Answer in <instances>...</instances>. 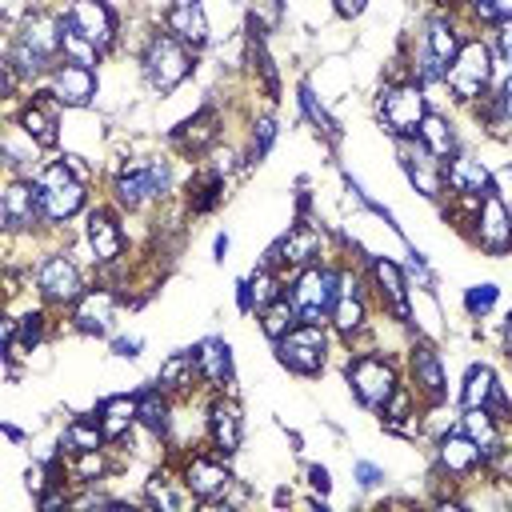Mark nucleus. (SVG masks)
<instances>
[{
	"instance_id": "obj_1",
	"label": "nucleus",
	"mask_w": 512,
	"mask_h": 512,
	"mask_svg": "<svg viewBox=\"0 0 512 512\" xmlns=\"http://www.w3.org/2000/svg\"><path fill=\"white\" fill-rule=\"evenodd\" d=\"M56 52H60V20H52L44 12H32L20 24V32H16L12 48H8V64L16 72H24V76H36V72H44L52 64Z\"/></svg>"
},
{
	"instance_id": "obj_2",
	"label": "nucleus",
	"mask_w": 512,
	"mask_h": 512,
	"mask_svg": "<svg viewBox=\"0 0 512 512\" xmlns=\"http://www.w3.org/2000/svg\"><path fill=\"white\" fill-rule=\"evenodd\" d=\"M336 284H340V276L328 272V268H320V264H308L300 272V280L292 288V304H296V312H300L304 324L332 320V304H336V292H340Z\"/></svg>"
},
{
	"instance_id": "obj_3",
	"label": "nucleus",
	"mask_w": 512,
	"mask_h": 512,
	"mask_svg": "<svg viewBox=\"0 0 512 512\" xmlns=\"http://www.w3.org/2000/svg\"><path fill=\"white\" fill-rule=\"evenodd\" d=\"M188 68H192V56L176 36H152L144 52V76L156 92H172L188 76Z\"/></svg>"
},
{
	"instance_id": "obj_4",
	"label": "nucleus",
	"mask_w": 512,
	"mask_h": 512,
	"mask_svg": "<svg viewBox=\"0 0 512 512\" xmlns=\"http://www.w3.org/2000/svg\"><path fill=\"white\" fill-rule=\"evenodd\" d=\"M448 88L460 96V100H476V96H484V88H488V80H492V56H488V48L480 44V40H468V44H460V52H456V60L448 64Z\"/></svg>"
},
{
	"instance_id": "obj_5",
	"label": "nucleus",
	"mask_w": 512,
	"mask_h": 512,
	"mask_svg": "<svg viewBox=\"0 0 512 512\" xmlns=\"http://www.w3.org/2000/svg\"><path fill=\"white\" fill-rule=\"evenodd\" d=\"M276 352H280V364H288L292 372L300 376H312L324 368V352H328V340L320 332V324H296L292 332H284L276 340Z\"/></svg>"
},
{
	"instance_id": "obj_6",
	"label": "nucleus",
	"mask_w": 512,
	"mask_h": 512,
	"mask_svg": "<svg viewBox=\"0 0 512 512\" xmlns=\"http://www.w3.org/2000/svg\"><path fill=\"white\" fill-rule=\"evenodd\" d=\"M40 196H44V220H68L84 204V184L68 164H48L40 176Z\"/></svg>"
},
{
	"instance_id": "obj_7",
	"label": "nucleus",
	"mask_w": 512,
	"mask_h": 512,
	"mask_svg": "<svg viewBox=\"0 0 512 512\" xmlns=\"http://www.w3.org/2000/svg\"><path fill=\"white\" fill-rule=\"evenodd\" d=\"M348 380L356 388V396L368 404V408H384L396 392V376H392V364L384 356H356L348 364Z\"/></svg>"
},
{
	"instance_id": "obj_8",
	"label": "nucleus",
	"mask_w": 512,
	"mask_h": 512,
	"mask_svg": "<svg viewBox=\"0 0 512 512\" xmlns=\"http://www.w3.org/2000/svg\"><path fill=\"white\" fill-rule=\"evenodd\" d=\"M380 112H384V124L396 136H412L420 128V120L428 116L424 88L420 84H396V88H388L384 100H380Z\"/></svg>"
},
{
	"instance_id": "obj_9",
	"label": "nucleus",
	"mask_w": 512,
	"mask_h": 512,
	"mask_svg": "<svg viewBox=\"0 0 512 512\" xmlns=\"http://www.w3.org/2000/svg\"><path fill=\"white\" fill-rule=\"evenodd\" d=\"M164 188H168V164L164 160H148V164L128 168V172L116 176V200L124 208H140L144 200L160 196Z\"/></svg>"
},
{
	"instance_id": "obj_10",
	"label": "nucleus",
	"mask_w": 512,
	"mask_h": 512,
	"mask_svg": "<svg viewBox=\"0 0 512 512\" xmlns=\"http://www.w3.org/2000/svg\"><path fill=\"white\" fill-rule=\"evenodd\" d=\"M76 32H84L96 48H108L112 44V32H116V16L104 0H72L68 4V16H64Z\"/></svg>"
},
{
	"instance_id": "obj_11",
	"label": "nucleus",
	"mask_w": 512,
	"mask_h": 512,
	"mask_svg": "<svg viewBox=\"0 0 512 512\" xmlns=\"http://www.w3.org/2000/svg\"><path fill=\"white\" fill-rule=\"evenodd\" d=\"M476 240H480V248H488L492 256H504L508 248H512V216H508V208L488 192L484 196V204H480V216H476Z\"/></svg>"
},
{
	"instance_id": "obj_12",
	"label": "nucleus",
	"mask_w": 512,
	"mask_h": 512,
	"mask_svg": "<svg viewBox=\"0 0 512 512\" xmlns=\"http://www.w3.org/2000/svg\"><path fill=\"white\" fill-rule=\"evenodd\" d=\"M40 216H44V196H40V184L12 180V184L4 188V224H8L12 232H20V228H32Z\"/></svg>"
},
{
	"instance_id": "obj_13",
	"label": "nucleus",
	"mask_w": 512,
	"mask_h": 512,
	"mask_svg": "<svg viewBox=\"0 0 512 512\" xmlns=\"http://www.w3.org/2000/svg\"><path fill=\"white\" fill-rule=\"evenodd\" d=\"M52 96H56L60 104H68V108H84V104L96 96V76H92V68L64 60V64L52 72Z\"/></svg>"
},
{
	"instance_id": "obj_14",
	"label": "nucleus",
	"mask_w": 512,
	"mask_h": 512,
	"mask_svg": "<svg viewBox=\"0 0 512 512\" xmlns=\"http://www.w3.org/2000/svg\"><path fill=\"white\" fill-rule=\"evenodd\" d=\"M40 292L56 304L64 300H80V272L68 256H48L44 268H40Z\"/></svg>"
},
{
	"instance_id": "obj_15",
	"label": "nucleus",
	"mask_w": 512,
	"mask_h": 512,
	"mask_svg": "<svg viewBox=\"0 0 512 512\" xmlns=\"http://www.w3.org/2000/svg\"><path fill=\"white\" fill-rule=\"evenodd\" d=\"M112 312H116L112 292L96 288V292H84V296L76 300L72 320H76V328H80V332H108V328H112Z\"/></svg>"
},
{
	"instance_id": "obj_16",
	"label": "nucleus",
	"mask_w": 512,
	"mask_h": 512,
	"mask_svg": "<svg viewBox=\"0 0 512 512\" xmlns=\"http://www.w3.org/2000/svg\"><path fill=\"white\" fill-rule=\"evenodd\" d=\"M168 32H176L192 48L204 44L208 40V20H204L200 0H172V8H168Z\"/></svg>"
},
{
	"instance_id": "obj_17",
	"label": "nucleus",
	"mask_w": 512,
	"mask_h": 512,
	"mask_svg": "<svg viewBox=\"0 0 512 512\" xmlns=\"http://www.w3.org/2000/svg\"><path fill=\"white\" fill-rule=\"evenodd\" d=\"M444 180H448L460 196H488V192H492L488 168H484L480 160H472V156H456V160L444 168Z\"/></svg>"
},
{
	"instance_id": "obj_18",
	"label": "nucleus",
	"mask_w": 512,
	"mask_h": 512,
	"mask_svg": "<svg viewBox=\"0 0 512 512\" xmlns=\"http://www.w3.org/2000/svg\"><path fill=\"white\" fill-rule=\"evenodd\" d=\"M480 460H484V452H480V444H476L468 432H456V436H444V440H440V464H444L448 472L464 476V472H472Z\"/></svg>"
},
{
	"instance_id": "obj_19",
	"label": "nucleus",
	"mask_w": 512,
	"mask_h": 512,
	"mask_svg": "<svg viewBox=\"0 0 512 512\" xmlns=\"http://www.w3.org/2000/svg\"><path fill=\"white\" fill-rule=\"evenodd\" d=\"M88 244H92V256L100 264H112L120 256V228L112 224V216H104V212L88 216Z\"/></svg>"
},
{
	"instance_id": "obj_20",
	"label": "nucleus",
	"mask_w": 512,
	"mask_h": 512,
	"mask_svg": "<svg viewBox=\"0 0 512 512\" xmlns=\"http://www.w3.org/2000/svg\"><path fill=\"white\" fill-rule=\"evenodd\" d=\"M400 156H404V168H408V176H412V184L424 192V196H440V180H444V172H436L432 168V152L428 148H400Z\"/></svg>"
},
{
	"instance_id": "obj_21",
	"label": "nucleus",
	"mask_w": 512,
	"mask_h": 512,
	"mask_svg": "<svg viewBox=\"0 0 512 512\" xmlns=\"http://www.w3.org/2000/svg\"><path fill=\"white\" fill-rule=\"evenodd\" d=\"M232 484V476L212 464V460H192L188 464V488L200 496V500H212V496H224V488Z\"/></svg>"
},
{
	"instance_id": "obj_22",
	"label": "nucleus",
	"mask_w": 512,
	"mask_h": 512,
	"mask_svg": "<svg viewBox=\"0 0 512 512\" xmlns=\"http://www.w3.org/2000/svg\"><path fill=\"white\" fill-rule=\"evenodd\" d=\"M372 272H376V284H380V292H384L392 316H396V320H408V296H404V276H400V268H396L392 260H376Z\"/></svg>"
},
{
	"instance_id": "obj_23",
	"label": "nucleus",
	"mask_w": 512,
	"mask_h": 512,
	"mask_svg": "<svg viewBox=\"0 0 512 512\" xmlns=\"http://www.w3.org/2000/svg\"><path fill=\"white\" fill-rule=\"evenodd\" d=\"M316 252H320V236L312 232V228H292L284 240H280V248H276V260H284V264H312L316 260Z\"/></svg>"
},
{
	"instance_id": "obj_24",
	"label": "nucleus",
	"mask_w": 512,
	"mask_h": 512,
	"mask_svg": "<svg viewBox=\"0 0 512 512\" xmlns=\"http://www.w3.org/2000/svg\"><path fill=\"white\" fill-rule=\"evenodd\" d=\"M20 124H24V136H28V140H36V144H56V112H52L48 100H32V104L24 108V116H20Z\"/></svg>"
},
{
	"instance_id": "obj_25",
	"label": "nucleus",
	"mask_w": 512,
	"mask_h": 512,
	"mask_svg": "<svg viewBox=\"0 0 512 512\" xmlns=\"http://www.w3.org/2000/svg\"><path fill=\"white\" fill-rule=\"evenodd\" d=\"M412 380L420 384L424 396H432V400L444 396V372H440V360H436L432 348H416L412 352Z\"/></svg>"
},
{
	"instance_id": "obj_26",
	"label": "nucleus",
	"mask_w": 512,
	"mask_h": 512,
	"mask_svg": "<svg viewBox=\"0 0 512 512\" xmlns=\"http://www.w3.org/2000/svg\"><path fill=\"white\" fill-rule=\"evenodd\" d=\"M136 416H140V412H136V400H128V396H108V400L100 404V428H104L108 440L124 436Z\"/></svg>"
},
{
	"instance_id": "obj_27",
	"label": "nucleus",
	"mask_w": 512,
	"mask_h": 512,
	"mask_svg": "<svg viewBox=\"0 0 512 512\" xmlns=\"http://www.w3.org/2000/svg\"><path fill=\"white\" fill-rule=\"evenodd\" d=\"M220 120H216V112L212 108H204V112H196L188 124H180V132H176V140L184 144V148H192V152H204L212 140H216V128Z\"/></svg>"
},
{
	"instance_id": "obj_28",
	"label": "nucleus",
	"mask_w": 512,
	"mask_h": 512,
	"mask_svg": "<svg viewBox=\"0 0 512 512\" xmlns=\"http://www.w3.org/2000/svg\"><path fill=\"white\" fill-rule=\"evenodd\" d=\"M196 364H200V372H204L212 384H224V380L232 376V352H228L224 340H204L200 352H196Z\"/></svg>"
},
{
	"instance_id": "obj_29",
	"label": "nucleus",
	"mask_w": 512,
	"mask_h": 512,
	"mask_svg": "<svg viewBox=\"0 0 512 512\" xmlns=\"http://www.w3.org/2000/svg\"><path fill=\"white\" fill-rule=\"evenodd\" d=\"M420 140H424V148L432 152V156H452V148H456V136H452V124L444 120V116H436V112H428L424 120H420Z\"/></svg>"
},
{
	"instance_id": "obj_30",
	"label": "nucleus",
	"mask_w": 512,
	"mask_h": 512,
	"mask_svg": "<svg viewBox=\"0 0 512 512\" xmlns=\"http://www.w3.org/2000/svg\"><path fill=\"white\" fill-rule=\"evenodd\" d=\"M60 52H64V60L84 64V68H92V64H96V56H100V48H96L84 32H76L68 20H60Z\"/></svg>"
},
{
	"instance_id": "obj_31",
	"label": "nucleus",
	"mask_w": 512,
	"mask_h": 512,
	"mask_svg": "<svg viewBox=\"0 0 512 512\" xmlns=\"http://www.w3.org/2000/svg\"><path fill=\"white\" fill-rule=\"evenodd\" d=\"M492 396H496V376H492V368L476 364V368L468 372V380H464L460 400H464V408H488Z\"/></svg>"
},
{
	"instance_id": "obj_32",
	"label": "nucleus",
	"mask_w": 512,
	"mask_h": 512,
	"mask_svg": "<svg viewBox=\"0 0 512 512\" xmlns=\"http://www.w3.org/2000/svg\"><path fill=\"white\" fill-rule=\"evenodd\" d=\"M212 440L224 452L240 448V412H236V404H216L212 408Z\"/></svg>"
},
{
	"instance_id": "obj_33",
	"label": "nucleus",
	"mask_w": 512,
	"mask_h": 512,
	"mask_svg": "<svg viewBox=\"0 0 512 512\" xmlns=\"http://www.w3.org/2000/svg\"><path fill=\"white\" fill-rule=\"evenodd\" d=\"M428 52H432L444 68H448V64L456 60V52H460V36H456V28H452L448 20H440V16L428 24Z\"/></svg>"
},
{
	"instance_id": "obj_34",
	"label": "nucleus",
	"mask_w": 512,
	"mask_h": 512,
	"mask_svg": "<svg viewBox=\"0 0 512 512\" xmlns=\"http://www.w3.org/2000/svg\"><path fill=\"white\" fill-rule=\"evenodd\" d=\"M464 432H468V436L480 444L484 460L496 452V424H492L488 408H468V416H464Z\"/></svg>"
},
{
	"instance_id": "obj_35",
	"label": "nucleus",
	"mask_w": 512,
	"mask_h": 512,
	"mask_svg": "<svg viewBox=\"0 0 512 512\" xmlns=\"http://www.w3.org/2000/svg\"><path fill=\"white\" fill-rule=\"evenodd\" d=\"M296 320H300V312H296V304H288L284 296H280V300H272V304L264 308V332H268L272 340H280L284 332H292V328H296Z\"/></svg>"
},
{
	"instance_id": "obj_36",
	"label": "nucleus",
	"mask_w": 512,
	"mask_h": 512,
	"mask_svg": "<svg viewBox=\"0 0 512 512\" xmlns=\"http://www.w3.org/2000/svg\"><path fill=\"white\" fill-rule=\"evenodd\" d=\"M192 368H200L192 352H176V356H168V360L160 364V388H184Z\"/></svg>"
},
{
	"instance_id": "obj_37",
	"label": "nucleus",
	"mask_w": 512,
	"mask_h": 512,
	"mask_svg": "<svg viewBox=\"0 0 512 512\" xmlns=\"http://www.w3.org/2000/svg\"><path fill=\"white\" fill-rule=\"evenodd\" d=\"M136 412H140V420H144L152 432H164V428H168V404L160 400L156 388H148V392L136 400Z\"/></svg>"
},
{
	"instance_id": "obj_38",
	"label": "nucleus",
	"mask_w": 512,
	"mask_h": 512,
	"mask_svg": "<svg viewBox=\"0 0 512 512\" xmlns=\"http://www.w3.org/2000/svg\"><path fill=\"white\" fill-rule=\"evenodd\" d=\"M64 440H68V448L88 452V448H100L104 428H100L96 420H72V424H68V432H64Z\"/></svg>"
},
{
	"instance_id": "obj_39",
	"label": "nucleus",
	"mask_w": 512,
	"mask_h": 512,
	"mask_svg": "<svg viewBox=\"0 0 512 512\" xmlns=\"http://www.w3.org/2000/svg\"><path fill=\"white\" fill-rule=\"evenodd\" d=\"M492 304H496V284H476V288H468V296H464V308H468L472 316H484Z\"/></svg>"
},
{
	"instance_id": "obj_40",
	"label": "nucleus",
	"mask_w": 512,
	"mask_h": 512,
	"mask_svg": "<svg viewBox=\"0 0 512 512\" xmlns=\"http://www.w3.org/2000/svg\"><path fill=\"white\" fill-rule=\"evenodd\" d=\"M216 192H220V172H208V176L196 184V200H192V208H196V212H208V208L216 204Z\"/></svg>"
},
{
	"instance_id": "obj_41",
	"label": "nucleus",
	"mask_w": 512,
	"mask_h": 512,
	"mask_svg": "<svg viewBox=\"0 0 512 512\" xmlns=\"http://www.w3.org/2000/svg\"><path fill=\"white\" fill-rule=\"evenodd\" d=\"M300 104H304V112L312 116V124H320V132H328V136H336V128H332V120H328V112L316 104V96H312V88H300Z\"/></svg>"
},
{
	"instance_id": "obj_42",
	"label": "nucleus",
	"mask_w": 512,
	"mask_h": 512,
	"mask_svg": "<svg viewBox=\"0 0 512 512\" xmlns=\"http://www.w3.org/2000/svg\"><path fill=\"white\" fill-rule=\"evenodd\" d=\"M256 16H260V24H252L256 32H260V28H276V20H280L276 0H256V4H252V20H256Z\"/></svg>"
},
{
	"instance_id": "obj_43",
	"label": "nucleus",
	"mask_w": 512,
	"mask_h": 512,
	"mask_svg": "<svg viewBox=\"0 0 512 512\" xmlns=\"http://www.w3.org/2000/svg\"><path fill=\"white\" fill-rule=\"evenodd\" d=\"M252 64L260 68V76H264V88H268V92H276V68H272V60L264 56V48H260L256 40H252Z\"/></svg>"
},
{
	"instance_id": "obj_44",
	"label": "nucleus",
	"mask_w": 512,
	"mask_h": 512,
	"mask_svg": "<svg viewBox=\"0 0 512 512\" xmlns=\"http://www.w3.org/2000/svg\"><path fill=\"white\" fill-rule=\"evenodd\" d=\"M76 468H80V476H84V480L100 476V472H104V456H100V448H88V452H80Z\"/></svg>"
},
{
	"instance_id": "obj_45",
	"label": "nucleus",
	"mask_w": 512,
	"mask_h": 512,
	"mask_svg": "<svg viewBox=\"0 0 512 512\" xmlns=\"http://www.w3.org/2000/svg\"><path fill=\"white\" fill-rule=\"evenodd\" d=\"M272 136H276V124L272 120H260L256 124V136H252V156H264L268 144H272Z\"/></svg>"
},
{
	"instance_id": "obj_46",
	"label": "nucleus",
	"mask_w": 512,
	"mask_h": 512,
	"mask_svg": "<svg viewBox=\"0 0 512 512\" xmlns=\"http://www.w3.org/2000/svg\"><path fill=\"white\" fill-rule=\"evenodd\" d=\"M356 480H360V488H372V484H380V480H384V472H380L376 464L360 460V464H356Z\"/></svg>"
},
{
	"instance_id": "obj_47",
	"label": "nucleus",
	"mask_w": 512,
	"mask_h": 512,
	"mask_svg": "<svg viewBox=\"0 0 512 512\" xmlns=\"http://www.w3.org/2000/svg\"><path fill=\"white\" fill-rule=\"evenodd\" d=\"M468 4H472V12H476L480 20H500V16H504L496 0H468Z\"/></svg>"
},
{
	"instance_id": "obj_48",
	"label": "nucleus",
	"mask_w": 512,
	"mask_h": 512,
	"mask_svg": "<svg viewBox=\"0 0 512 512\" xmlns=\"http://www.w3.org/2000/svg\"><path fill=\"white\" fill-rule=\"evenodd\" d=\"M500 52H504V60L512 64V16H500Z\"/></svg>"
},
{
	"instance_id": "obj_49",
	"label": "nucleus",
	"mask_w": 512,
	"mask_h": 512,
	"mask_svg": "<svg viewBox=\"0 0 512 512\" xmlns=\"http://www.w3.org/2000/svg\"><path fill=\"white\" fill-rule=\"evenodd\" d=\"M408 268H412V276H416L420 284H432V272H428V264H424V256H420V252H412Z\"/></svg>"
},
{
	"instance_id": "obj_50",
	"label": "nucleus",
	"mask_w": 512,
	"mask_h": 512,
	"mask_svg": "<svg viewBox=\"0 0 512 512\" xmlns=\"http://www.w3.org/2000/svg\"><path fill=\"white\" fill-rule=\"evenodd\" d=\"M308 480H312V488H316L320 496H324V492L332 488V480H328V472H324L320 464H312V468H308Z\"/></svg>"
},
{
	"instance_id": "obj_51",
	"label": "nucleus",
	"mask_w": 512,
	"mask_h": 512,
	"mask_svg": "<svg viewBox=\"0 0 512 512\" xmlns=\"http://www.w3.org/2000/svg\"><path fill=\"white\" fill-rule=\"evenodd\" d=\"M40 320H44L40 312H32V316H24V340H28V344H32V340H40Z\"/></svg>"
},
{
	"instance_id": "obj_52",
	"label": "nucleus",
	"mask_w": 512,
	"mask_h": 512,
	"mask_svg": "<svg viewBox=\"0 0 512 512\" xmlns=\"http://www.w3.org/2000/svg\"><path fill=\"white\" fill-rule=\"evenodd\" d=\"M336 12L340 16H360L364 12V0H336Z\"/></svg>"
},
{
	"instance_id": "obj_53",
	"label": "nucleus",
	"mask_w": 512,
	"mask_h": 512,
	"mask_svg": "<svg viewBox=\"0 0 512 512\" xmlns=\"http://www.w3.org/2000/svg\"><path fill=\"white\" fill-rule=\"evenodd\" d=\"M500 108H504V116H508V124H512V76H508L504 88H500Z\"/></svg>"
},
{
	"instance_id": "obj_54",
	"label": "nucleus",
	"mask_w": 512,
	"mask_h": 512,
	"mask_svg": "<svg viewBox=\"0 0 512 512\" xmlns=\"http://www.w3.org/2000/svg\"><path fill=\"white\" fill-rule=\"evenodd\" d=\"M112 352H116V356H136V352H140V340H116Z\"/></svg>"
},
{
	"instance_id": "obj_55",
	"label": "nucleus",
	"mask_w": 512,
	"mask_h": 512,
	"mask_svg": "<svg viewBox=\"0 0 512 512\" xmlns=\"http://www.w3.org/2000/svg\"><path fill=\"white\" fill-rule=\"evenodd\" d=\"M504 336H508V352H512V316H508V324H504Z\"/></svg>"
}]
</instances>
